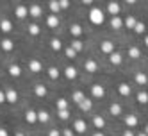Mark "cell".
I'll return each mask as SVG.
<instances>
[{"label":"cell","mask_w":148,"mask_h":136,"mask_svg":"<svg viewBox=\"0 0 148 136\" xmlns=\"http://www.w3.org/2000/svg\"><path fill=\"white\" fill-rule=\"evenodd\" d=\"M62 74H64V77H66L68 81H75V79H77V68H75V66H66Z\"/></svg>","instance_id":"cell-15"},{"label":"cell","mask_w":148,"mask_h":136,"mask_svg":"<svg viewBox=\"0 0 148 136\" xmlns=\"http://www.w3.org/2000/svg\"><path fill=\"white\" fill-rule=\"evenodd\" d=\"M73 131H75V133H86L88 131V124L84 122L82 118H79V120L73 122Z\"/></svg>","instance_id":"cell-13"},{"label":"cell","mask_w":148,"mask_h":136,"mask_svg":"<svg viewBox=\"0 0 148 136\" xmlns=\"http://www.w3.org/2000/svg\"><path fill=\"white\" fill-rule=\"evenodd\" d=\"M4 93H5V102H9V104H16L18 102V93H16V90L7 88Z\"/></svg>","instance_id":"cell-9"},{"label":"cell","mask_w":148,"mask_h":136,"mask_svg":"<svg viewBox=\"0 0 148 136\" xmlns=\"http://www.w3.org/2000/svg\"><path fill=\"white\" fill-rule=\"evenodd\" d=\"M93 125L97 129H103L105 127V118L100 117V115H95V117H93Z\"/></svg>","instance_id":"cell-21"},{"label":"cell","mask_w":148,"mask_h":136,"mask_svg":"<svg viewBox=\"0 0 148 136\" xmlns=\"http://www.w3.org/2000/svg\"><path fill=\"white\" fill-rule=\"evenodd\" d=\"M57 2H59L61 11H62V9H68V7H70V0H57Z\"/></svg>","instance_id":"cell-41"},{"label":"cell","mask_w":148,"mask_h":136,"mask_svg":"<svg viewBox=\"0 0 148 136\" xmlns=\"http://www.w3.org/2000/svg\"><path fill=\"white\" fill-rule=\"evenodd\" d=\"M7 72H9V75H11V77H20V75H22V68H20L18 65H9Z\"/></svg>","instance_id":"cell-24"},{"label":"cell","mask_w":148,"mask_h":136,"mask_svg":"<svg viewBox=\"0 0 148 136\" xmlns=\"http://www.w3.org/2000/svg\"><path fill=\"white\" fill-rule=\"evenodd\" d=\"M47 74H48V77H50L52 81H56V79H59V77H61V72H59V68H57V66H48Z\"/></svg>","instance_id":"cell-22"},{"label":"cell","mask_w":148,"mask_h":136,"mask_svg":"<svg viewBox=\"0 0 148 136\" xmlns=\"http://www.w3.org/2000/svg\"><path fill=\"white\" fill-rule=\"evenodd\" d=\"M129 57L130 59H139L141 57V50L137 48V47H130L129 48Z\"/></svg>","instance_id":"cell-32"},{"label":"cell","mask_w":148,"mask_h":136,"mask_svg":"<svg viewBox=\"0 0 148 136\" xmlns=\"http://www.w3.org/2000/svg\"><path fill=\"white\" fill-rule=\"evenodd\" d=\"M14 136H25V134H23V133H22V131H18V133H16V134H14Z\"/></svg>","instance_id":"cell-49"},{"label":"cell","mask_w":148,"mask_h":136,"mask_svg":"<svg viewBox=\"0 0 148 136\" xmlns=\"http://www.w3.org/2000/svg\"><path fill=\"white\" fill-rule=\"evenodd\" d=\"M50 48L56 50V52H59V50L62 48V41H61L59 38H52V39H50Z\"/></svg>","instance_id":"cell-30"},{"label":"cell","mask_w":148,"mask_h":136,"mask_svg":"<svg viewBox=\"0 0 148 136\" xmlns=\"http://www.w3.org/2000/svg\"><path fill=\"white\" fill-rule=\"evenodd\" d=\"M120 11H121V7H120V4L116 2V0H111V2L107 4V13H109L111 16L120 14Z\"/></svg>","instance_id":"cell-10"},{"label":"cell","mask_w":148,"mask_h":136,"mask_svg":"<svg viewBox=\"0 0 148 136\" xmlns=\"http://www.w3.org/2000/svg\"><path fill=\"white\" fill-rule=\"evenodd\" d=\"M91 95L95 99H103L105 97V88L102 84H93L91 86Z\"/></svg>","instance_id":"cell-5"},{"label":"cell","mask_w":148,"mask_h":136,"mask_svg":"<svg viewBox=\"0 0 148 136\" xmlns=\"http://www.w3.org/2000/svg\"><path fill=\"white\" fill-rule=\"evenodd\" d=\"M109 111H111V115H112V117H120L123 109H121V106H120L118 102H112L111 106H109Z\"/></svg>","instance_id":"cell-25"},{"label":"cell","mask_w":148,"mask_h":136,"mask_svg":"<svg viewBox=\"0 0 148 136\" xmlns=\"http://www.w3.org/2000/svg\"><path fill=\"white\" fill-rule=\"evenodd\" d=\"M27 30H29V36H39V32H41V27H39L38 23H29Z\"/></svg>","instance_id":"cell-29"},{"label":"cell","mask_w":148,"mask_h":136,"mask_svg":"<svg viewBox=\"0 0 148 136\" xmlns=\"http://www.w3.org/2000/svg\"><path fill=\"white\" fill-rule=\"evenodd\" d=\"M93 136H105V134H103V133H102V131H97V133H95V134H93Z\"/></svg>","instance_id":"cell-48"},{"label":"cell","mask_w":148,"mask_h":136,"mask_svg":"<svg viewBox=\"0 0 148 136\" xmlns=\"http://www.w3.org/2000/svg\"><path fill=\"white\" fill-rule=\"evenodd\" d=\"M27 9H29V16H32V18H41L43 16V7H41L39 4H32Z\"/></svg>","instance_id":"cell-3"},{"label":"cell","mask_w":148,"mask_h":136,"mask_svg":"<svg viewBox=\"0 0 148 136\" xmlns=\"http://www.w3.org/2000/svg\"><path fill=\"white\" fill-rule=\"evenodd\" d=\"M27 66H29V72H32V74H39V72L43 70V65H41L39 59H30Z\"/></svg>","instance_id":"cell-7"},{"label":"cell","mask_w":148,"mask_h":136,"mask_svg":"<svg viewBox=\"0 0 148 136\" xmlns=\"http://www.w3.org/2000/svg\"><path fill=\"white\" fill-rule=\"evenodd\" d=\"M0 136H9L7 129H4V127H0Z\"/></svg>","instance_id":"cell-46"},{"label":"cell","mask_w":148,"mask_h":136,"mask_svg":"<svg viewBox=\"0 0 148 136\" xmlns=\"http://www.w3.org/2000/svg\"><path fill=\"white\" fill-rule=\"evenodd\" d=\"M132 29L136 30L137 34H143V32H145V23H143V22H136V25H134Z\"/></svg>","instance_id":"cell-40"},{"label":"cell","mask_w":148,"mask_h":136,"mask_svg":"<svg viewBox=\"0 0 148 136\" xmlns=\"http://www.w3.org/2000/svg\"><path fill=\"white\" fill-rule=\"evenodd\" d=\"M25 122L27 124H36L38 122V117H36V111L34 109H27L25 111Z\"/></svg>","instance_id":"cell-20"},{"label":"cell","mask_w":148,"mask_h":136,"mask_svg":"<svg viewBox=\"0 0 148 136\" xmlns=\"http://www.w3.org/2000/svg\"><path fill=\"white\" fill-rule=\"evenodd\" d=\"M82 32H84V30H82V27H80L79 23H71V25H70V34H71L73 38H80Z\"/></svg>","instance_id":"cell-18"},{"label":"cell","mask_w":148,"mask_h":136,"mask_svg":"<svg viewBox=\"0 0 148 136\" xmlns=\"http://www.w3.org/2000/svg\"><path fill=\"white\" fill-rule=\"evenodd\" d=\"M136 100L139 102V104H143V106H145V104L148 102V93H146V91H139V93L136 95Z\"/></svg>","instance_id":"cell-34"},{"label":"cell","mask_w":148,"mask_h":136,"mask_svg":"<svg viewBox=\"0 0 148 136\" xmlns=\"http://www.w3.org/2000/svg\"><path fill=\"white\" fill-rule=\"evenodd\" d=\"M14 14H16V18H18V20H23V18H27V16H29V9H27V6H23V4H18V6L14 7Z\"/></svg>","instance_id":"cell-4"},{"label":"cell","mask_w":148,"mask_h":136,"mask_svg":"<svg viewBox=\"0 0 148 136\" xmlns=\"http://www.w3.org/2000/svg\"><path fill=\"white\" fill-rule=\"evenodd\" d=\"M0 30H2L4 34H11L13 30H14L13 22H11V20H7V18H2V20H0Z\"/></svg>","instance_id":"cell-2"},{"label":"cell","mask_w":148,"mask_h":136,"mask_svg":"<svg viewBox=\"0 0 148 136\" xmlns=\"http://www.w3.org/2000/svg\"><path fill=\"white\" fill-rule=\"evenodd\" d=\"M84 97H86V95H84V93H82L80 90H77V91H73V93H71V100L75 102V104H79Z\"/></svg>","instance_id":"cell-35"},{"label":"cell","mask_w":148,"mask_h":136,"mask_svg":"<svg viewBox=\"0 0 148 136\" xmlns=\"http://www.w3.org/2000/svg\"><path fill=\"white\" fill-rule=\"evenodd\" d=\"M89 22L93 25H102L105 22V14L100 7H93L91 11H89Z\"/></svg>","instance_id":"cell-1"},{"label":"cell","mask_w":148,"mask_h":136,"mask_svg":"<svg viewBox=\"0 0 148 136\" xmlns=\"http://www.w3.org/2000/svg\"><path fill=\"white\" fill-rule=\"evenodd\" d=\"M56 106H57V109H68V100L66 99H59L56 102Z\"/></svg>","instance_id":"cell-39"},{"label":"cell","mask_w":148,"mask_h":136,"mask_svg":"<svg viewBox=\"0 0 148 136\" xmlns=\"http://www.w3.org/2000/svg\"><path fill=\"white\" fill-rule=\"evenodd\" d=\"M84 70L89 72V74H95V72H98V63L95 59H86L84 61Z\"/></svg>","instance_id":"cell-8"},{"label":"cell","mask_w":148,"mask_h":136,"mask_svg":"<svg viewBox=\"0 0 148 136\" xmlns=\"http://www.w3.org/2000/svg\"><path fill=\"white\" fill-rule=\"evenodd\" d=\"M136 82H137L139 86H146L148 77H146V74H145V72H137V74H136Z\"/></svg>","instance_id":"cell-26"},{"label":"cell","mask_w":148,"mask_h":136,"mask_svg":"<svg viewBox=\"0 0 148 136\" xmlns=\"http://www.w3.org/2000/svg\"><path fill=\"white\" fill-rule=\"evenodd\" d=\"M34 93H36V97H41V99H43V97H47V86L45 84H36L34 86Z\"/></svg>","instance_id":"cell-23"},{"label":"cell","mask_w":148,"mask_h":136,"mask_svg":"<svg viewBox=\"0 0 148 136\" xmlns=\"http://www.w3.org/2000/svg\"><path fill=\"white\" fill-rule=\"evenodd\" d=\"M107 56H109L111 65H114V66H120L123 63V56L120 54V52H111V54H107Z\"/></svg>","instance_id":"cell-11"},{"label":"cell","mask_w":148,"mask_h":136,"mask_svg":"<svg viewBox=\"0 0 148 136\" xmlns=\"http://www.w3.org/2000/svg\"><path fill=\"white\" fill-rule=\"evenodd\" d=\"M118 93H120L121 97H130L132 88L127 84V82H120V84H118Z\"/></svg>","instance_id":"cell-14"},{"label":"cell","mask_w":148,"mask_h":136,"mask_svg":"<svg viewBox=\"0 0 148 136\" xmlns=\"http://www.w3.org/2000/svg\"><path fill=\"white\" fill-rule=\"evenodd\" d=\"M137 136H146V133H139V134H137Z\"/></svg>","instance_id":"cell-51"},{"label":"cell","mask_w":148,"mask_h":136,"mask_svg":"<svg viewBox=\"0 0 148 136\" xmlns=\"http://www.w3.org/2000/svg\"><path fill=\"white\" fill-rule=\"evenodd\" d=\"M64 56H66L68 59H75V57H77V52L73 50L71 47H66V48H64Z\"/></svg>","instance_id":"cell-38"},{"label":"cell","mask_w":148,"mask_h":136,"mask_svg":"<svg viewBox=\"0 0 148 136\" xmlns=\"http://www.w3.org/2000/svg\"><path fill=\"white\" fill-rule=\"evenodd\" d=\"M48 136H61V133H59V129H50Z\"/></svg>","instance_id":"cell-43"},{"label":"cell","mask_w":148,"mask_h":136,"mask_svg":"<svg viewBox=\"0 0 148 136\" xmlns=\"http://www.w3.org/2000/svg\"><path fill=\"white\" fill-rule=\"evenodd\" d=\"M47 25L50 29H57L59 27V16L57 14H48L47 16Z\"/></svg>","instance_id":"cell-16"},{"label":"cell","mask_w":148,"mask_h":136,"mask_svg":"<svg viewBox=\"0 0 148 136\" xmlns=\"http://www.w3.org/2000/svg\"><path fill=\"white\" fill-rule=\"evenodd\" d=\"M80 2H82L84 6H91V4L95 2V0H80Z\"/></svg>","instance_id":"cell-47"},{"label":"cell","mask_w":148,"mask_h":136,"mask_svg":"<svg viewBox=\"0 0 148 136\" xmlns=\"http://www.w3.org/2000/svg\"><path fill=\"white\" fill-rule=\"evenodd\" d=\"M123 25H125L127 29H132V27L136 25V18H134V16H127L125 22H123Z\"/></svg>","instance_id":"cell-37"},{"label":"cell","mask_w":148,"mask_h":136,"mask_svg":"<svg viewBox=\"0 0 148 136\" xmlns=\"http://www.w3.org/2000/svg\"><path fill=\"white\" fill-rule=\"evenodd\" d=\"M111 27H112L114 30L121 29V27H123V20H121L118 14H116V16H112V18H111Z\"/></svg>","instance_id":"cell-27"},{"label":"cell","mask_w":148,"mask_h":136,"mask_svg":"<svg viewBox=\"0 0 148 136\" xmlns=\"http://www.w3.org/2000/svg\"><path fill=\"white\" fill-rule=\"evenodd\" d=\"M100 52H103V54H111V52H114V43L111 39H105L100 43Z\"/></svg>","instance_id":"cell-12"},{"label":"cell","mask_w":148,"mask_h":136,"mask_svg":"<svg viewBox=\"0 0 148 136\" xmlns=\"http://www.w3.org/2000/svg\"><path fill=\"white\" fill-rule=\"evenodd\" d=\"M62 136H75V131H73V129H64Z\"/></svg>","instance_id":"cell-42"},{"label":"cell","mask_w":148,"mask_h":136,"mask_svg":"<svg viewBox=\"0 0 148 136\" xmlns=\"http://www.w3.org/2000/svg\"><path fill=\"white\" fill-rule=\"evenodd\" d=\"M48 7H50L52 14H59V13H61V7H59V2H57V0H50V2H48Z\"/></svg>","instance_id":"cell-31"},{"label":"cell","mask_w":148,"mask_h":136,"mask_svg":"<svg viewBox=\"0 0 148 136\" xmlns=\"http://www.w3.org/2000/svg\"><path fill=\"white\" fill-rule=\"evenodd\" d=\"M70 109H57V117L61 118V120H68L70 118Z\"/></svg>","instance_id":"cell-36"},{"label":"cell","mask_w":148,"mask_h":136,"mask_svg":"<svg viewBox=\"0 0 148 136\" xmlns=\"http://www.w3.org/2000/svg\"><path fill=\"white\" fill-rule=\"evenodd\" d=\"M127 4H136V0H125Z\"/></svg>","instance_id":"cell-50"},{"label":"cell","mask_w":148,"mask_h":136,"mask_svg":"<svg viewBox=\"0 0 148 136\" xmlns=\"http://www.w3.org/2000/svg\"><path fill=\"white\" fill-rule=\"evenodd\" d=\"M36 117H38V122H41V124H47V122L50 120V115H48V111H45V109L36 111Z\"/></svg>","instance_id":"cell-19"},{"label":"cell","mask_w":148,"mask_h":136,"mask_svg":"<svg viewBox=\"0 0 148 136\" xmlns=\"http://www.w3.org/2000/svg\"><path fill=\"white\" fill-rule=\"evenodd\" d=\"M0 48H2L4 52H13V50H14V41H13L11 38L0 39Z\"/></svg>","instance_id":"cell-6"},{"label":"cell","mask_w":148,"mask_h":136,"mask_svg":"<svg viewBox=\"0 0 148 136\" xmlns=\"http://www.w3.org/2000/svg\"><path fill=\"white\" fill-rule=\"evenodd\" d=\"M125 124H127L129 129H132V127H136V125L139 124V118H137L136 115H127V117H125Z\"/></svg>","instance_id":"cell-17"},{"label":"cell","mask_w":148,"mask_h":136,"mask_svg":"<svg viewBox=\"0 0 148 136\" xmlns=\"http://www.w3.org/2000/svg\"><path fill=\"white\" fill-rule=\"evenodd\" d=\"M79 106H80V109H82V111H86V113H88V111H91V108H93V102H91L89 99L84 97V99L79 102Z\"/></svg>","instance_id":"cell-28"},{"label":"cell","mask_w":148,"mask_h":136,"mask_svg":"<svg viewBox=\"0 0 148 136\" xmlns=\"http://www.w3.org/2000/svg\"><path fill=\"white\" fill-rule=\"evenodd\" d=\"M70 47H71L73 50H75V52H80V50L84 48V43H82V41H80L79 38H75V39L71 41V45H70Z\"/></svg>","instance_id":"cell-33"},{"label":"cell","mask_w":148,"mask_h":136,"mask_svg":"<svg viewBox=\"0 0 148 136\" xmlns=\"http://www.w3.org/2000/svg\"><path fill=\"white\" fill-rule=\"evenodd\" d=\"M123 136H136V134L132 133V129H125L123 131Z\"/></svg>","instance_id":"cell-44"},{"label":"cell","mask_w":148,"mask_h":136,"mask_svg":"<svg viewBox=\"0 0 148 136\" xmlns=\"http://www.w3.org/2000/svg\"><path fill=\"white\" fill-rule=\"evenodd\" d=\"M4 102H5V93L0 90V104H4Z\"/></svg>","instance_id":"cell-45"}]
</instances>
